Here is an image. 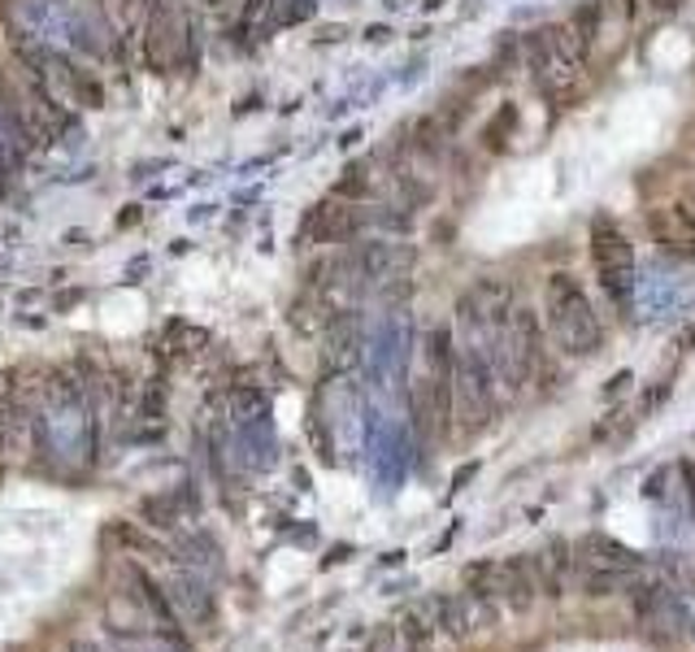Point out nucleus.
Masks as SVG:
<instances>
[{
  "label": "nucleus",
  "instance_id": "1",
  "mask_svg": "<svg viewBox=\"0 0 695 652\" xmlns=\"http://www.w3.org/2000/svg\"><path fill=\"white\" fill-rule=\"evenodd\" d=\"M522 61L531 70L535 92L552 109H574L587 97V70H592V49L570 22H547L522 36Z\"/></svg>",
  "mask_w": 695,
  "mask_h": 652
},
{
  "label": "nucleus",
  "instance_id": "2",
  "mask_svg": "<svg viewBox=\"0 0 695 652\" xmlns=\"http://www.w3.org/2000/svg\"><path fill=\"white\" fill-rule=\"evenodd\" d=\"M544 327L552 344L565 357H596L604 352V322H600L596 304L587 297L583 279L574 270H552L544 283Z\"/></svg>",
  "mask_w": 695,
  "mask_h": 652
},
{
  "label": "nucleus",
  "instance_id": "3",
  "mask_svg": "<svg viewBox=\"0 0 695 652\" xmlns=\"http://www.w3.org/2000/svg\"><path fill=\"white\" fill-rule=\"evenodd\" d=\"M452 361H456V340L452 327H431L422 340V374L413 379L409 392V413L413 431L422 440H447L452 435Z\"/></svg>",
  "mask_w": 695,
  "mask_h": 652
},
{
  "label": "nucleus",
  "instance_id": "4",
  "mask_svg": "<svg viewBox=\"0 0 695 652\" xmlns=\"http://www.w3.org/2000/svg\"><path fill=\"white\" fill-rule=\"evenodd\" d=\"M192 0H149L144 9V61L157 74L174 70V66H192L197 57V27H192Z\"/></svg>",
  "mask_w": 695,
  "mask_h": 652
},
{
  "label": "nucleus",
  "instance_id": "5",
  "mask_svg": "<svg viewBox=\"0 0 695 652\" xmlns=\"http://www.w3.org/2000/svg\"><path fill=\"white\" fill-rule=\"evenodd\" d=\"M496 370L479 344H456L452 361V418H461L465 431H483L496 418Z\"/></svg>",
  "mask_w": 695,
  "mask_h": 652
},
{
  "label": "nucleus",
  "instance_id": "6",
  "mask_svg": "<svg viewBox=\"0 0 695 652\" xmlns=\"http://www.w3.org/2000/svg\"><path fill=\"white\" fill-rule=\"evenodd\" d=\"M587 257L596 270L600 292L617 309H626L631 301V274H635V244L626 235V227H617L608 213H600L587 231Z\"/></svg>",
  "mask_w": 695,
  "mask_h": 652
},
{
  "label": "nucleus",
  "instance_id": "7",
  "mask_svg": "<svg viewBox=\"0 0 695 652\" xmlns=\"http://www.w3.org/2000/svg\"><path fill=\"white\" fill-rule=\"evenodd\" d=\"M635 618L647 631L665 635V640H687L692 635V613H687L683 592H674L665 583H647V588L635 592Z\"/></svg>",
  "mask_w": 695,
  "mask_h": 652
},
{
  "label": "nucleus",
  "instance_id": "8",
  "mask_svg": "<svg viewBox=\"0 0 695 652\" xmlns=\"http://www.w3.org/2000/svg\"><path fill=\"white\" fill-rule=\"evenodd\" d=\"M361 213L352 209V204H318L309 218H304V227H296V244L300 249H313V244H344L348 235H356L361 231Z\"/></svg>",
  "mask_w": 695,
  "mask_h": 652
},
{
  "label": "nucleus",
  "instance_id": "9",
  "mask_svg": "<svg viewBox=\"0 0 695 652\" xmlns=\"http://www.w3.org/2000/svg\"><path fill=\"white\" fill-rule=\"evenodd\" d=\"M644 227L647 235L656 240V249H669L678 257H695V227L692 218L678 209V204H652L644 213Z\"/></svg>",
  "mask_w": 695,
  "mask_h": 652
},
{
  "label": "nucleus",
  "instance_id": "10",
  "mask_svg": "<svg viewBox=\"0 0 695 652\" xmlns=\"http://www.w3.org/2000/svg\"><path fill=\"white\" fill-rule=\"evenodd\" d=\"M535 592H540V583H535L531 556H504V561H496V574H492V596L496 601L526 613L535 604Z\"/></svg>",
  "mask_w": 695,
  "mask_h": 652
},
{
  "label": "nucleus",
  "instance_id": "11",
  "mask_svg": "<svg viewBox=\"0 0 695 652\" xmlns=\"http://www.w3.org/2000/svg\"><path fill=\"white\" fill-rule=\"evenodd\" d=\"M531 570H535V583L544 596H565V579L574 570V549L570 540H547L544 549L531 556Z\"/></svg>",
  "mask_w": 695,
  "mask_h": 652
},
{
  "label": "nucleus",
  "instance_id": "12",
  "mask_svg": "<svg viewBox=\"0 0 695 652\" xmlns=\"http://www.w3.org/2000/svg\"><path fill=\"white\" fill-rule=\"evenodd\" d=\"M583 561L592 565V570H613V574H635L639 565H644V556L631 549V544H622V540H613V535H583Z\"/></svg>",
  "mask_w": 695,
  "mask_h": 652
},
{
  "label": "nucleus",
  "instance_id": "13",
  "mask_svg": "<svg viewBox=\"0 0 695 652\" xmlns=\"http://www.w3.org/2000/svg\"><path fill=\"white\" fill-rule=\"evenodd\" d=\"M170 604H174L179 618H192V622H213V613H218L213 592L204 588L200 574H179V579L170 583Z\"/></svg>",
  "mask_w": 695,
  "mask_h": 652
},
{
  "label": "nucleus",
  "instance_id": "14",
  "mask_svg": "<svg viewBox=\"0 0 695 652\" xmlns=\"http://www.w3.org/2000/svg\"><path fill=\"white\" fill-rule=\"evenodd\" d=\"M517 122H522V109H517V101L496 104V113H492V118L483 122V131H479V149L487 152V157H504V152L513 149Z\"/></svg>",
  "mask_w": 695,
  "mask_h": 652
},
{
  "label": "nucleus",
  "instance_id": "15",
  "mask_svg": "<svg viewBox=\"0 0 695 652\" xmlns=\"http://www.w3.org/2000/svg\"><path fill=\"white\" fill-rule=\"evenodd\" d=\"M392 626H396L400 652H431V644H435V622H431V609L426 604L404 609Z\"/></svg>",
  "mask_w": 695,
  "mask_h": 652
},
{
  "label": "nucleus",
  "instance_id": "16",
  "mask_svg": "<svg viewBox=\"0 0 695 652\" xmlns=\"http://www.w3.org/2000/svg\"><path fill=\"white\" fill-rule=\"evenodd\" d=\"M140 518L157 526V531H170V526H179L183 522V504L174 492H165V496H149V501L140 504Z\"/></svg>",
  "mask_w": 695,
  "mask_h": 652
},
{
  "label": "nucleus",
  "instance_id": "17",
  "mask_svg": "<svg viewBox=\"0 0 695 652\" xmlns=\"http://www.w3.org/2000/svg\"><path fill=\"white\" fill-rule=\"evenodd\" d=\"M683 4H687V0H639V9H647V13H652V18H661V22L678 18V13H683Z\"/></svg>",
  "mask_w": 695,
  "mask_h": 652
},
{
  "label": "nucleus",
  "instance_id": "18",
  "mask_svg": "<svg viewBox=\"0 0 695 652\" xmlns=\"http://www.w3.org/2000/svg\"><path fill=\"white\" fill-rule=\"evenodd\" d=\"M683 492H687V513H692V522H695V465L692 461L683 465Z\"/></svg>",
  "mask_w": 695,
  "mask_h": 652
},
{
  "label": "nucleus",
  "instance_id": "19",
  "mask_svg": "<svg viewBox=\"0 0 695 652\" xmlns=\"http://www.w3.org/2000/svg\"><path fill=\"white\" fill-rule=\"evenodd\" d=\"M631 383H635V374H631V370H617V374L608 379V388H604V397H617V392H622V388H631Z\"/></svg>",
  "mask_w": 695,
  "mask_h": 652
},
{
  "label": "nucleus",
  "instance_id": "20",
  "mask_svg": "<svg viewBox=\"0 0 695 652\" xmlns=\"http://www.w3.org/2000/svg\"><path fill=\"white\" fill-rule=\"evenodd\" d=\"M683 601H687V613H692V635H695V592H687Z\"/></svg>",
  "mask_w": 695,
  "mask_h": 652
},
{
  "label": "nucleus",
  "instance_id": "21",
  "mask_svg": "<svg viewBox=\"0 0 695 652\" xmlns=\"http://www.w3.org/2000/svg\"><path fill=\"white\" fill-rule=\"evenodd\" d=\"M687 344H692V349H695V331H692V335H687Z\"/></svg>",
  "mask_w": 695,
  "mask_h": 652
}]
</instances>
